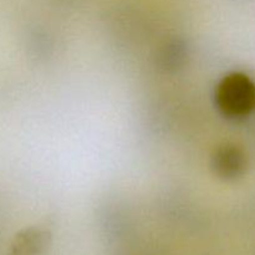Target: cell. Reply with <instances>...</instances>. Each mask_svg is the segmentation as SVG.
Masks as SVG:
<instances>
[{
	"label": "cell",
	"instance_id": "cell-1",
	"mask_svg": "<svg viewBox=\"0 0 255 255\" xmlns=\"http://www.w3.org/2000/svg\"><path fill=\"white\" fill-rule=\"evenodd\" d=\"M216 101L226 116H247L255 109L254 82L243 74L228 75L217 87Z\"/></svg>",
	"mask_w": 255,
	"mask_h": 255
},
{
	"label": "cell",
	"instance_id": "cell-2",
	"mask_svg": "<svg viewBox=\"0 0 255 255\" xmlns=\"http://www.w3.org/2000/svg\"><path fill=\"white\" fill-rule=\"evenodd\" d=\"M50 243V234L40 228H29L15 237L11 255H41Z\"/></svg>",
	"mask_w": 255,
	"mask_h": 255
},
{
	"label": "cell",
	"instance_id": "cell-3",
	"mask_svg": "<svg viewBox=\"0 0 255 255\" xmlns=\"http://www.w3.org/2000/svg\"><path fill=\"white\" fill-rule=\"evenodd\" d=\"M244 166L243 156L234 147L226 146L218 149L213 158V168L217 173L226 178L238 176Z\"/></svg>",
	"mask_w": 255,
	"mask_h": 255
}]
</instances>
